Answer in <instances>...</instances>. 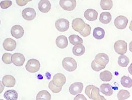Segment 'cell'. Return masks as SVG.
<instances>
[{"instance_id":"6da1fadb","label":"cell","mask_w":132,"mask_h":100,"mask_svg":"<svg viewBox=\"0 0 132 100\" xmlns=\"http://www.w3.org/2000/svg\"><path fill=\"white\" fill-rule=\"evenodd\" d=\"M85 93L87 97L92 100H106L103 96L100 95V89L99 88L94 85H87L85 88Z\"/></svg>"},{"instance_id":"7a4b0ae2","label":"cell","mask_w":132,"mask_h":100,"mask_svg":"<svg viewBox=\"0 0 132 100\" xmlns=\"http://www.w3.org/2000/svg\"><path fill=\"white\" fill-rule=\"evenodd\" d=\"M62 65L64 68L69 72L75 71L77 67V64L75 60L71 57H66L62 62Z\"/></svg>"},{"instance_id":"3957f363","label":"cell","mask_w":132,"mask_h":100,"mask_svg":"<svg viewBox=\"0 0 132 100\" xmlns=\"http://www.w3.org/2000/svg\"><path fill=\"white\" fill-rule=\"evenodd\" d=\"M40 66V63L38 60L31 59L28 61L26 65V68L30 73H36L39 70Z\"/></svg>"},{"instance_id":"277c9868","label":"cell","mask_w":132,"mask_h":100,"mask_svg":"<svg viewBox=\"0 0 132 100\" xmlns=\"http://www.w3.org/2000/svg\"><path fill=\"white\" fill-rule=\"evenodd\" d=\"M55 26L57 31L60 32L67 31L70 27L69 21L65 18H61L56 21Z\"/></svg>"},{"instance_id":"5b68a950","label":"cell","mask_w":132,"mask_h":100,"mask_svg":"<svg viewBox=\"0 0 132 100\" xmlns=\"http://www.w3.org/2000/svg\"><path fill=\"white\" fill-rule=\"evenodd\" d=\"M76 0H60V5L61 8L68 11H71L75 9L76 7Z\"/></svg>"},{"instance_id":"8992f818","label":"cell","mask_w":132,"mask_h":100,"mask_svg":"<svg viewBox=\"0 0 132 100\" xmlns=\"http://www.w3.org/2000/svg\"><path fill=\"white\" fill-rule=\"evenodd\" d=\"M114 49L118 54L124 55L127 52V43L122 40L117 41L114 45Z\"/></svg>"},{"instance_id":"52a82bcc","label":"cell","mask_w":132,"mask_h":100,"mask_svg":"<svg viewBox=\"0 0 132 100\" xmlns=\"http://www.w3.org/2000/svg\"><path fill=\"white\" fill-rule=\"evenodd\" d=\"M128 23V19L126 17L120 15L114 20V25L119 29H125Z\"/></svg>"},{"instance_id":"ba28073f","label":"cell","mask_w":132,"mask_h":100,"mask_svg":"<svg viewBox=\"0 0 132 100\" xmlns=\"http://www.w3.org/2000/svg\"><path fill=\"white\" fill-rule=\"evenodd\" d=\"M12 63L16 66H22L26 61V59L23 54L21 53H14L11 56Z\"/></svg>"},{"instance_id":"9c48e42d","label":"cell","mask_w":132,"mask_h":100,"mask_svg":"<svg viewBox=\"0 0 132 100\" xmlns=\"http://www.w3.org/2000/svg\"><path fill=\"white\" fill-rule=\"evenodd\" d=\"M85 26V23L81 18H77L74 19L72 22V27L73 29L78 33L82 32Z\"/></svg>"},{"instance_id":"30bf717a","label":"cell","mask_w":132,"mask_h":100,"mask_svg":"<svg viewBox=\"0 0 132 100\" xmlns=\"http://www.w3.org/2000/svg\"><path fill=\"white\" fill-rule=\"evenodd\" d=\"M94 61L100 65L106 67L109 61V58L107 54L101 53L96 56Z\"/></svg>"},{"instance_id":"8fae6325","label":"cell","mask_w":132,"mask_h":100,"mask_svg":"<svg viewBox=\"0 0 132 100\" xmlns=\"http://www.w3.org/2000/svg\"><path fill=\"white\" fill-rule=\"evenodd\" d=\"M83 88V84L81 83L77 82L72 84L69 87V92L72 95H77L81 93Z\"/></svg>"},{"instance_id":"7c38bea8","label":"cell","mask_w":132,"mask_h":100,"mask_svg":"<svg viewBox=\"0 0 132 100\" xmlns=\"http://www.w3.org/2000/svg\"><path fill=\"white\" fill-rule=\"evenodd\" d=\"M22 16L25 20L31 21L36 16V12L33 8H27L22 11Z\"/></svg>"},{"instance_id":"4fadbf2b","label":"cell","mask_w":132,"mask_h":100,"mask_svg":"<svg viewBox=\"0 0 132 100\" xmlns=\"http://www.w3.org/2000/svg\"><path fill=\"white\" fill-rule=\"evenodd\" d=\"M17 44L15 41L11 38H6L3 42V46L6 51H13L16 48Z\"/></svg>"},{"instance_id":"5bb4252c","label":"cell","mask_w":132,"mask_h":100,"mask_svg":"<svg viewBox=\"0 0 132 100\" xmlns=\"http://www.w3.org/2000/svg\"><path fill=\"white\" fill-rule=\"evenodd\" d=\"M24 33L23 27L19 25H15L12 26L11 29V34L12 36L16 39L21 38Z\"/></svg>"},{"instance_id":"9a60e30c","label":"cell","mask_w":132,"mask_h":100,"mask_svg":"<svg viewBox=\"0 0 132 100\" xmlns=\"http://www.w3.org/2000/svg\"><path fill=\"white\" fill-rule=\"evenodd\" d=\"M52 81L56 86H63L66 83V77L62 73H57L53 76Z\"/></svg>"},{"instance_id":"2e32d148","label":"cell","mask_w":132,"mask_h":100,"mask_svg":"<svg viewBox=\"0 0 132 100\" xmlns=\"http://www.w3.org/2000/svg\"><path fill=\"white\" fill-rule=\"evenodd\" d=\"M15 83V79L12 75H6L3 77L2 83L4 86L7 87H12L14 86Z\"/></svg>"},{"instance_id":"e0dca14e","label":"cell","mask_w":132,"mask_h":100,"mask_svg":"<svg viewBox=\"0 0 132 100\" xmlns=\"http://www.w3.org/2000/svg\"><path fill=\"white\" fill-rule=\"evenodd\" d=\"M51 3L49 0H41L38 4V8L42 13H47L51 9Z\"/></svg>"},{"instance_id":"ac0fdd59","label":"cell","mask_w":132,"mask_h":100,"mask_svg":"<svg viewBox=\"0 0 132 100\" xmlns=\"http://www.w3.org/2000/svg\"><path fill=\"white\" fill-rule=\"evenodd\" d=\"M98 16V13L94 9H89L86 10L84 13V16L85 18L88 21H95L97 19Z\"/></svg>"},{"instance_id":"d6986e66","label":"cell","mask_w":132,"mask_h":100,"mask_svg":"<svg viewBox=\"0 0 132 100\" xmlns=\"http://www.w3.org/2000/svg\"><path fill=\"white\" fill-rule=\"evenodd\" d=\"M57 47L60 49H65L68 45V41L66 36L64 35L59 36L55 41Z\"/></svg>"},{"instance_id":"ffe728a7","label":"cell","mask_w":132,"mask_h":100,"mask_svg":"<svg viewBox=\"0 0 132 100\" xmlns=\"http://www.w3.org/2000/svg\"><path fill=\"white\" fill-rule=\"evenodd\" d=\"M101 92L107 96L112 95L113 91L112 86L109 83H103L100 86Z\"/></svg>"},{"instance_id":"44dd1931","label":"cell","mask_w":132,"mask_h":100,"mask_svg":"<svg viewBox=\"0 0 132 100\" xmlns=\"http://www.w3.org/2000/svg\"><path fill=\"white\" fill-rule=\"evenodd\" d=\"M4 97L6 100H17L18 99V95L16 91L13 89L6 91L4 94Z\"/></svg>"},{"instance_id":"7402d4cb","label":"cell","mask_w":132,"mask_h":100,"mask_svg":"<svg viewBox=\"0 0 132 100\" xmlns=\"http://www.w3.org/2000/svg\"><path fill=\"white\" fill-rule=\"evenodd\" d=\"M72 52L74 55L76 56H80L84 54L85 48L82 44H78L73 47Z\"/></svg>"},{"instance_id":"603a6c76","label":"cell","mask_w":132,"mask_h":100,"mask_svg":"<svg viewBox=\"0 0 132 100\" xmlns=\"http://www.w3.org/2000/svg\"><path fill=\"white\" fill-rule=\"evenodd\" d=\"M112 19L111 14L109 12H102L100 16L99 20L103 24H108Z\"/></svg>"},{"instance_id":"cb8c5ba5","label":"cell","mask_w":132,"mask_h":100,"mask_svg":"<svg viewBox=\"0 0 132 100\" xmlns=\"http://www.w3.org/2000/svg\"><path fill=\"white\" fill-rule=\"evenodd\" d=\"M105 35V31L101 27H96L93 31V36L97 39H103Z\"/></svg>"},{"instance_id":"d4e9b609","label":"cell","mask_w":132,"mask_h":100,"mask_svg":"<svg viewBox=\"0 0 132 100\" xmlns=\"http://www.w3.org/2000/svg\"><path fill=\"white\" fill-rule=\"evenodd\" d=\"M37 100H51V95L50 93L45 90L41 91L39 92L37 96Z\"/></svg>"},{"instance_id":"484cf974","label":"cell","mask_w":132,"mask_h":100,"mask_svg":"<svg viewBox=\"0 0 132 100\" xmlns=\"http://www.w3.org/2000/svg\"><path fill=\"white\" fill-rule=\"evenodd\" d=\"M100 6L104 10H110L113 7V2L112 0H101Z\"/></svg>"},{"instance_id":"4316f807","label":"cell","mask_w":132,"mask_h":100,"mask_svg":"<svg viewBox=\"0 0 132 100\" xmlns=\"http://www.w3.org/2000/svg\"><path fill=\"white\" fill-rule=\"evenodd\" d=\"M100 78L103 82H110L112 78V74L109 71L106 70L100 73Z\"/></svg>"},{"instance_id":"83f0119b","label":"cell","mask_w":132,"mask_h":100,"mask_svg":"<svg viewBox=\"0 0 132 100\" xmlns=\"http://www.w3.org/2000/svg\"><path fill=\"white\" fill-rule=\"evenodd\" d=\"M70 43L73 45H76L78 44H82L83 39L78 35L72 34L69 37Z\"/></svg>"},{"instance_id":"f1b7e54d","label":"cell","mask_w":132,"mask_h":100,"mask_svg":"<svg viewBox=\"0 0 132 100\" xmlns=\"http://www.w3.org/2000/svg\"><path fill=\"white\" fill-rule=\"evenodd\" d=\"M130 62V60L128 57L124 55H121L118 57V64L120 66L126 67Z\"/></svg>"},{"instance_id":"f546056e","label":"cell","mask_w":132,"mask_h":100,"mask_svg":"<svg viewBox=\"0 0 132 100\" xmlns=\"http://www.w3.org/2000/svg\"><path fill=\"white\" fill-rule=\"evenodd\" d=\"M121 84L125 87L131 88L132 86V80L131 78L128 76H123L121 78Z\"/></svg>"},{"instance_id":"4dcf8cb0","label":"cell","mask_w":132,"mask_h":100,"mask_svg":"<svg viewBox=\"0 0 132 100\" xmlns=\"http://www.w3.org/2000/svg\"><path fill=\"white\" fill-rule=\"evenodd\" d=\"M130 97V93L129 91L125 89L120 90L117 94V98L119 100L128 99Z\"/></svg>"},{"instance_id":"1f68e13d","label":"cell","mask_w":132,"mask_h":100,"mask_svg":"<svg viewBox=\"0 0 132 100\" xmlns=\"http://www.w3.org/2000/svg\"><path fill=\"white\" fill-rule=\"evenodd\" d=\"M48 87L50 89L52 92L53 93H60L62 89V86H57L54 83H53L52 81H50L48 85Z\"/></svg>"},{"instance_id":"d6a6232c","label":"cell","mask_w":132,"mask_h":100,"mask_svg":"<svg viewBox=\"0 0 132 100\" xmlns=\"http://www.w3.org/2000/svg\"><path fill=\"white\" fill-rule=\"evenodd\" d=\"M12 54L10 53H5L2 56V61L6 64H10L12 63L11 56Z\"/></svg>"},{"instance_id":"836d02e7","label":"cell","mask_w":132,"mask_h":100,"mask_svg":"<svg viewBox=\"0 0 132 100\" xmlns=\"http://www.w3.org/2000/svg\"><path fill=\"white\" fill-rule=\"evenodd\" d=\"M91 29H92V28H91L89 24L85 23V26L84 28L83 29V30L82 32H81L80 33V34L83 37L88 36L90 34Z\"/></svg>"},{"instance_id":"e575fe53","label":"cell","mask_w":132,"mask_h":100,"mask_svg":"<svg viewBox=\"0 0 132 100\" xmlns=\"http://www.w3.org/2000/svg\"><path fill=\"white\" fill-rule=\"evenodd\" d=\"M12 5V2L9 0L3 1L0 3V6L3 9H6Z\"/></svg>"},{"instance_id":"d590c367","label":"cell","mask_w":132,"mask_h":100,"mask_svg":"<svg viewBox=\"0 0 132 100\" xmlns=\"http://www.w3.org/2000/svg\"><path fill=\"white\" fill-rule=\"evenodd\" d=\"M91 66H92V69L94 71H97V72L100 71V70H101L105 68V67L99 65L98 64H97L94 60L92 61V64H91Z\"/></svg>"},{"instance_id":"8d00e7d4","label":"cell","mask_w":132,"mask_h":100,"mask_svg":"<svg viewBox=\"0 0 132 100\" xmlns=\"http://www.w3.org/2000/svg\"><path fill=\"white\" fill-rule=\"evenodd\" d=\"M16 3L18 6L21 7L26 5L28 3V2L24 1V0H16Z\"/></svg>"},{"instance_id":"74e56055","label":"cell","mask_w":132,"mask_h":100,"mask_svg":"<svg viewBox=\"0 0 132 100\" xmlns=\"http://www.w3.org/2000/svg\"><path fill=\"white\" fill-rule=\"evenodd\" d=\"M87 100V99L84 96V95H77L75 98H74V100Z\"/></svg>"},{"instance_id":"f35d334b","label":"cell","mask_w":132,"mask_h":100,"mask_svg":"<svg viewBox=\"0 0 132 100\" xmlns=\"http://www.w3.org/2000/svg\"><path fill=\"white\" fill-rule=\"evenodd\" d=\"M4 89V85L2 83V82L0 81V94H1L3 92Z\"/></svg>"},{"instance_id":"ab89813d","label":"cell","mask_w":132,"mask_h":100,"mask_svg":"<svg viewBox=\"0 0 132 100\" xmlns=\"http://www.w3.org/2000/svg\"><path fill=\"white\" fill-rule=\"evenodd\" d=\"M24 1H26V2H31V1H33V0H24Z\"/></svg>"},{"instance_id":"60d3db41","label":"cell","mask_w":132,"mask_h":100,"mask_svg":"<svg viewBox=\"0 0 132 100\" xmlns=\"http://www.w3.org/2000/svg\"><path fill=\"white\" fill-rule=\"evenodd\" d=\"M0 25H1V20H0Z\"/></svg>"}]
</instances>
